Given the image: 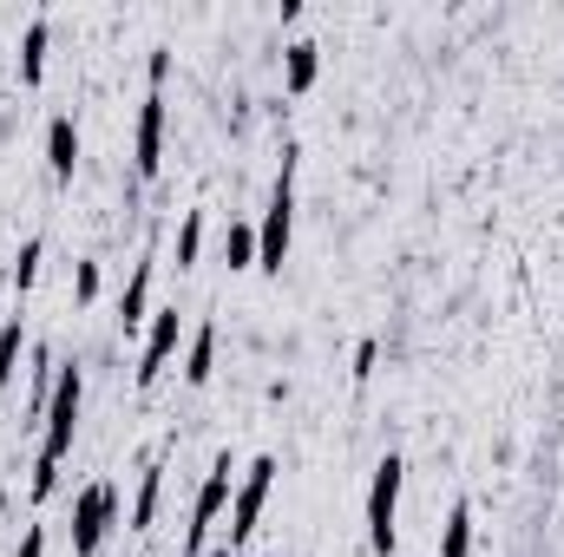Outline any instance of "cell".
<instances>
[{"mask_svg": "<svg viewBox=\"0 0 564 557\" xmlns=\"http://www.w3.org/2000/svg\"><path fill=\"white\" fill-rule=\"evenodd\" d=\"M210 557H243V552H230V545H217V552H210Z\"/></svg>", "mask_w": 564, "mask_h": 557, "instance_id": "cb8c5ba5", "label": "cell"}, {"mask_svg": "<svg viewBox=\"0 0 564 557\" xmlns=\"http://www.w3.org/2000/svg\"><path fill=\"white\" fill-rule=\"evenodd\" d=\"M223 256H230V269H256V230H250V223H230Z\"/></svg>", "mask_w": 564, "mask_h": 557, "instance_id": "d6986e66", "label": "cell"}, {"mask_svg": "<svg viewBox=\"0 0 564 557\" xmlns=\"http://www.w3.org/2000/svg\"><path fill=\"white\" fill-rule=\"evenodd\" d=\"M46 39H53V26L26 20V33H20V79L26 85H39V72H46Z\"/></svg>", "mask_w": 564, "mask_h": 557, "instance_id": "7c38bea8", "label": "cell"}, {"mask_svg": "<svg viewBox=\"0 0 564 557\" xmlns=\"http://www.w3.org/2000/svg\"><path fill=\"white\" fill-rule=\"evenodd\" d=\"M131 164H138V177H158V164H164V92H158V85H151V92H145V105H138Z\"/></svg>", "mask_w": 564, "mask_h": 557, "instance_id": "ba28073f", "label": "cell"}, {"mask_svg": "<svg viewBox=\"0 0 564 557\" xmlns=\"http://www.w3.org/2000/svg\"><path fill=\"white\" fill-rule=\"evenodd\" d=\"M112 512H118V492L112 486H85L79 499H72V552L92 557L105 545V532H112Z\"/></svg>", "mask_w": 564, "mask_h": 557, "instance_id": "8992f818", "label": "cell"}, {"mask_svg": "<svg viewBox=\"0 0 564 557\" xmlns=\"http://www.w3.org/2000/svg\"><path fill=\"white\" fill-rule=\"evenodd\" d=\"M20 348H26V328H20V315H7V322H0V387H13Z\"/></svg>", "mask_w": 564, "mask_h": 557, "instance_id": "2e32d148", "label": "cell"}, {"mask_svg": "<svg viewBox=\"0 0 564 557\" xmlns=\"http://www.w3.org/2000/svg\"><path fill=\"white\" fill-rule=\"evenodd\" d=\"M13 557H46V525H26V532H20V552Z\"/></svg>", "mask_w": 564, "mask_h": 557, "instance_id": "44dd1931", "label": "cell"}, {"mask_svg": "<svg viewBox=\"0 0 564 557\" xmlns=\"http://www.w3.org/2000/svg\"><path fill=\"white\" fill-rule=\"evenodd\" d=\"M230 499H237V466H230V453H217L210 473H204V486H197V506H191L184 557H204V538H210V525H217V512H223Z\"/></svg>", "mask_w": 564, "mask_h": 557, "instance_id": "277c9868", "label": "cell"}, {"mask_svg": "<svg viewBox=\"0 0 564 557\" xmlns=\"http://www.w3.org/2000/svg\"><path fill=\"white\" fill-rule=\"evenodd\" d=\"M72 295H79V302L99 295V263H79V269H72Z\"/></svg>", "mask_w": 564, "mask_h": 557, "instance_id": "ffe728a7", "label": "cell"}, {"mask_svg": "<svg viewBox=\"0 0 564 557\" xmlns=\"http://www.w3.org/2000/svg\"><path fill=\"white\" fill-rule=\"evenodd\" d=\"M177 341H184V315H177V309H158V315H151V335H145V355H138V368H131V381H138V387H158V374L171 368Z\"/></svg>", "mask_w": 564, "mask_h": 557, "instance_id": "52a82bcc", "label": "cell"}, {"mask_svg": "<svg viewBox=\"0 0 564 557\" xmlns=\"http://www.w3.org/2000/svg\"><path fill=\"white\" fill-rule=\"evenodd\" d=\"M79 407H85V368H59L53 401H46V440H39V460H33V499H53L59 460L79 440Z\"/></svg>", "mask_w": 564, "mask_h": 557, "instance_id": "6da1fadb", "label": "cell"}, {"mask_svg": "<svg viewBox=\"0 0 564 557\" xmlns=\"http://www.w3.org/2000/svg\"><path fill=\"white\" fill-rule=\"evenodd\" d=\"M440 557H473V506L460 499L447 512V532H440Z\"/></svg>", "mask_w": 564, "mask_h": 557, "instance_id": "5bb4252c", "label": "cell"}, {"mask_svg": "<svg viewBox=\"0 0 564 557\" xmlns=\"http://www.w3.org/2000/svg\"><path fill=\"white\" fill-rule=\"evenodd\" d=\"M158 499H164V466L151 460V466H145V479H138V499H131V532H151Z\"/></svg>", "mask_w": 564, "mask_h": 557, "instance_id": "4fadbf2b", "label": "cell"}, {"mask_svg": "<svg viewBox=\"0 0 564 557\" xmlns=\"http://www.w3.org/2000/svg\"><path fill=\"white\" fill-rule=\"evenodd\" d=\"M145 302H151V256H145V263L131 269V282H125V309H118V322H125V328H138V322L151 315Z\"/></svg>", "mask_w": 564, "mask_h": 557, "instance_id": "9a60e30c", "label": "cell"}, {"mask_svg": "<svg viewBox=\"0 0 564 557\" xmlns=\"http://www.w3.org/2000/svg\"><path fill=\"white\" fill-rule=\"evenodd\" d=\"M210 374H217V322H197V335H191V348H184V381L204 387Z\"/></svg>", "mask_w": 564, "mask_h": 557, "instance_id": "8fae6325", "label": "cell"}, {"mask_svg": "<svg viewBox=\"0 0 564 557\" xmlns=\"http://www.w3.org/2000/svg\"><path fill=\"white\" fill-rule=\"evenodd\" d=\"M269 486H276V460L263 453V460L243 466V486H237V499H230V552L250 545V532H256V519H263V506H269Z\"/></svg>", "mask_w": 564, "mask_h": 557, "instance_id": "5b68a950", "label": "cell"}, {"mask_svg": "<svg viewBox=\"0 0 564 557\" xmlns=\"http://www.w3.org/2000/svg\"><path fill=\"white\" fill-rule=\"evenodd\" d=\"M368 374H375V341L355 348V381H368Z\"/></svg>", "mask_w": 564, "mask_h": 557, "instance_id": "603a6c76", "label": "cell"}, {"mask_svg": "<svg viewBox=\"0 0 564 557\" xmlns=\"http://www.w3.org/2000/svg\"><path fill=\"white\" fill-rule=\"evenodd\" d=\"M46 171H53L59 184L79 171V125H72V112H59V118L46 125Z\"/></svg>", "mask_w": 564, "mask_h": 557, "instance_id": "9c48e42d", "label": "cell"}, {"mask_svg": "<svg viewBox=\"0 0 564 557\" xmlns=\"http://www.w3.org/2000/svg\"><path fill=\"white\" fill-rule=\"evenodd\" d=\"M39 263H46V243H39V236H26V243H20V256H13V289H20V295L39 282Z\"/></svg>", "mask_w": 564, "mask_h": 557, "instance_id": "e0dca14e", "label": "cell"}, {"mask_svg": "<svg viewBox=\"0 0 564 557\" xmlns=\"http://www.w3.org/2000/svg\"><path fill=\"white\" fill-rule=\"evenodd\" d=\"M289 236H296V151H283V171H276L269 204H263V223H256V269L263 276H283Z\"/></svg>", "mask_w": 564, "mask_h": 557, "instance_id": "7a4b0ae2", "label": "cell"}, {"mask_svg": "<svg viewBox=\"0 0 564 557\" xmlns=\"http://www.w3.org/2000/svg\"><path fill=\"white\" fill-rule=\"evenodd\" d=\"M401 486H407V466H401V453H388V460L375 466V479H368V545L381 557H394V545H401V532H394V519H401Z\"/></svg>", "mask_w": 564, "mask_h": 557, "instance_id": "3957f363", "label": "cell"}, {"mask_svg": "<svg viewBox=\"0 0 564 557\" xmlns=\"http://www.w3.org/2000/svg\"><path fill=\"white\" fill-rule=\"evenodd\" d=\"M145 72H151V85H164V72H171V53H164V46H151V59H145Z\"/></svg>", "mask_w": 564, "mask_h": 557, "instance_id": "7402d4cb", "label": "cell"}, {"mask_svg": "<svg viewBox=\"0 0 564 557\" xmlns=\"http://www.w3.org/2000/svg\"><path fill=\"white\" fill-rule=\"evenodd\" d=\"M315 72H322V46H315V39H289V46H283V85H289V92H309Z\"/></svg>", "mask_w": 564, "mask_h": 557, "instance_id": "30bf717a", "label": "cell"}, {"mask_svg": "<svg viewBox=\"0 0 564 557\" xmlns=\"http://www.w3.org/2000/svg\"><path fill=\"white\" fill-rule=\"evenodd\" d=\"M197 250H204V210H184V223H177V269H191Z\"/></svg>", "mask_w": 564, "mask_h": 557, "instance_id": "ac0fdd59", "label": "cell"}]
</instances>
